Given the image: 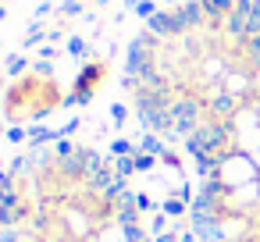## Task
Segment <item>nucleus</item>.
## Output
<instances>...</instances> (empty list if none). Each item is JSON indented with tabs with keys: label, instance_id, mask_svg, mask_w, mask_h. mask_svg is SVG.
Instances as JSON below:
<instances>
[{
	"label": "nucleus",
	"instance_id": "f257e3e1",
	"mask_svg": "<svg viewBox=\"0 0 260 242\" xmlns=\"http://www.w3.org/2000/svg\"><path fill=\"white\" fill-rule=\"evenodd\" d=\"M164 210L178 217V214H185V203H178V199H168V203H164Z\"/></svg>",
	"mask_w": 260,
	"mask_h": 242
},
{
	"label": "nucleus",
	"instance_id": "f03ea898",
	"mask_svg": "<svg viewBox=\"0 0 260 242\" xmlns=\"http://www.w3.org/2000/svg\"><path fill=\"white\" fill-rule=\"evenodd\" d=\"M8 139H11V143H22V139H25V132H22V128H11V132H8Z\"/></svg>",
	"mask_w": 260,
	"mask_h": 242
}]
</instances>
